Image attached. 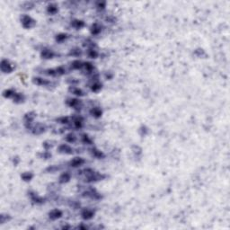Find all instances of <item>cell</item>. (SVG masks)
<instances>
[{
  "label": "cell",
  "mask_w": 230,
  "mask_h": 230,
  "mask_svg": "<svg viewBox=\"0 0 230 230\" xmlns=\"http://www.w3.org/2000/svg\"><path fill=\"white\" fill-rule=\"evenodd\" d=\"M84 172H85L84 173V174H85V181L86 183L99 182V181L104 180L106 177V175H104L103 174H100L98 172H95V171H94L93 169H90V168L85 169Z\"/></svg>",
  "instance_id": "1"
},
{
  "label": "cell",
  "mask_w": 230,
  "mask_h": 230,
  "mask_svg": "<svg viewBox=\"0 0 230 230\" xmlns=\"http://www.w3.org/2000/svg\"><path fill=\"white\" fill-rule=\"evenodd\" d=\"M20 21H21L22 26L24 29H32L36 24V21L32 16H30L28 14H22Z\"/></svg>",
  "instance_id": "2"
},
{
  "label": "cell",
  "mask_w": 230,
  "mask_h": 230,
  "mask_svg": "<svg viewBox=\"0 0 230 230\" xmlns=\"http://www.w3.org/2000/svg\"><path fill=\"white\" fill-rule=\"evenodd\" d=\"M0 69H1V71L5 74H10L13 72L14 70V66L11 64V62L8 60V59H2L1 60V64H0Z\"/></svg>",
  "instance_id": "3"
},
{
  "label": "cell",
  "mask_w": 230,
  "mask_h": 230,
  "mask_svg": "<svg viewBox=\"0 0 230 230\" xmlns=\"http://www.w3.org/2000/svg\"><path fill=\"white\" fill-rule=\"evenodd\" d=\"M66 104L68 106H69L70 108H73L75 110H80L83 106L82 101L77 98H69V99H67Z\"/></svg>",
  "instance_id": "4"
},
{
  "label": "cell",
  "mask_w": 230,
  "mask_h": 230,
  "mask_svg": "<svg viewBox=\"0 0 230 230\" xmlns=\"http://www.w3.org/2000/svg\"><path fill=\"white\" fill-rule=\"evenodd\" d=\"M35 119V113L34 112H31V113H28L24 115V125L27 129H32L33 128V122Z\"/></svg>",
  "instance_id": "5"
},
{
  "label": "cell",
  "mask_w": 230,
  "mask_h": 230,
  "mask_svg": "<svg viewBox=\"0 0 230 230\" xmlns=\"http://www.w3.org/2000/svg\"><path fill=\"white\" fill-rule=\"evenodd\" d=\"M55 56V52L48 48H44L40 52V57L44 59H51Z\"/></svg>",
  "instance_id": "6"
},
{
  "label": "cell",
  "mask_w": 230,
  "mask_h": 230,
  "mask_svg": "<svg viewBox=\"0 0 230 230\" xmlns=\"http://www.w3.org/2000/svg\"><path fill=\"white\" fill-rule=\"evenodd\" d=\"M94 214L95 212L91 209H84L81 212V217L83 218V219L85 220H89V219H92L94 217Z\"/></svg>",
  "instance_id": "7"
},
{
  "label": "cell",
  "mask_w": 230,
  "mask_h": 230,
  "mask_svg": "<svg viewBox=\"0 0 230 230\" xmlns=\"http://www.w3.org/2000/svg\"><path fill=\"white\" fill-rule=\"evenodd\" d=\"M85 163V159L82 158V157H75L73 159H71L69 163V166L73 167V168H77V167H80L81 165H83Z\"/></svg>",
  "instance_id": "8"
},
{
  "label": "cell",
  "mask_w": 230,
  "mask_h": 230,
  "mask_svg": "<svg viewBox=\"0 0 230 230\" xmlns=\"http://www.w3.org/2000/svg\"><path fill=\"white\" fill-rule=\"evenodd\" d=\"M63 213L60 209H54L52 210H50L49 212V218L51 219V220H57L59 219H60L62 217Z\"/></svg>",
  "instance_id": "9"
},
{
  "label": "cell",
  "mask_w": 230,
  "mask_h": 230,
  "mask_svg": "<svg viewBox=\"0 0 230 230\" xmlns=\"http://www.w3.org/2000/svg\"><path fill=\"white\" fill-rule=\"evenodd\" d=\"M102 30H103V26H102L100 24H98V23H94V24L91 25L90 33H91V34H93V35H98V34H101Z\"/></svg>",
  "instance_id": "10"
},
{
  "label": "cell",
  "mask_w": 230,
  "mask_h": 230,
  "mask_svg": "<svg viewBox=\"0 0 230 230\" xmlns=\"http://www.w3.org/2000/svg\"><path fill=\"white\" fill-rule=\"evenodd\" d=\"M59 152L61 154H66V155H72L73 149L69 144H61L59 147Z\"/></svg>",
  "instance_id": "11"
},
{
  "label": "cell",
  "mask_w": 230,
  "mask_h": 230,
  "mask_svg": "<svg viewBox=\"0 0 230 230\" xmlns=\"http://www.w3.org/2000/svg\"><path fill=\"white\" fill-rule=\"evenodd\" d=\"M59 12V5L55 3H50L47 5V13L50 15H54Z\"/></svg>",
  "instance_id": "12"
},
{
  "label": "cell",
  "mask_w": 230,
  "mask_h": 230,
  "mask_svg": "<svg viewBox=\"0 0 230 230\" xmlns=\"http://www.w3.org/2000/svg\"><path fill=\"white\" fill-rule=\"evenodd\" d=\"M70 179H71V174L69 172H64L60 174V176L59 178V183L61 184H64L69 183L70 181Z\"/></svg>",
  "instance_id": "13"
},
{
  "label": "cell",
  "mask_w": 230,
  "mask_h": 230,
  "mask_svg": "<svg viewBox=\"0 0 230 230\" xmlns=\"http://www.w3.org/2000/svg\"><path fill=\"white\" fill-rule=\"evenodd\" d=\"M69 91L72 94H74V95H76V96H78V97H82V96L85 95L84 91H83L82 89H80L79 87L75 86V85H71V86L69 87Z\"/></svg>",
  "instance_id": "14"
},
{
  "label": "cell",
  "mask_w": 230,
  "mask_h": 230,
  "mask_svg": "<svg viewBox=\"0 0 230 230\" xmlns=\"http://www.w3.org/2000/svg\"><path fill=\"white\" fill-rule=\"evenodd\" d=\"M46 128L43 124L41 123H37L36 125H34L33 128H32V130H33V133L35 134V135H40L41 133H43L45 131Z\"/></svg>",
  "instance_id": "15"
},
{
  "label": "cell",
  "mask_w": 230,
  "mask_h": 230,
  "mask_svg": "<svg viewBox=\"0 0 230 230\" xmlns=\"http://www.w3.org/2000/svg\"><path fill=\"white\" fill-rule=\"evenodd\" d=\"M33 82H34V84H35L37 85H40V86H47L50 84V82L49 80L41 78V77H34Z\"/></svg>",
  "instance_id": "16"
},
{
  "label": "cell",
  "mask_w": 230,
  "mask_h": 230,
  "mask_svg": "<svg viewBox=\"0 0 230 230\" xmlns=\"http://www.w3.org/2000/svg\"><path fill=\"white\" fill-rule=\"evenodd\" d=\"M90 153H91V155H92L94 157H95V158H97V159H103V158L105 157V155L103 153L101 150L97 149L96 148H92V149H90Z\"/></svg>",
  "instance_id": "17"
},
{
  "label": "cell",
  "mask_w": 230,
  "mask_h": 230,
  "mask_svg": "<svg viewBox=\"0 0 230 230\" xmlns=\"http://www.w3.org/2000/svg\"><path fill=\"white\" fill-rule=\"evenodd\" d=\"M73 126H74V128L75 129H82L83 128V125H84V120H83V118L82 117H80V116H77L76 118H74V120H73Z\"/></svg>",
  "instance_id": "18"
},
{
  "label": "cell",
  "mask_w": 230,
  "mask_h": 230,
  "mask_svg": "<svg viewBox=\"0 0 230 230\" xmlns=\"http://www.w3.org/2000/svg\"><path fill=\"white\" fill-rule=\"evenodd\" d=\"M90 114L92 115L94 118L98 119V118L102 117V115H103V111H102V109H101L100 107H93V108L90 110Z\"/></svg>",
  "instance_id": "19"
},
{
  "label": "cell",
  "mask_w": 230,
  "mask_h": 230,
  "mask_svg": "<svg viewBox=\"0 0 230 230\" xmlns=\"http://www.w3.org/2000/svg\"><path fill=\"white\" fill-rule=\"evenodd\" d=\"M14 103L15 104H22L24 102L25 100V96L24 95V94H21V93H15L14 97L12 98Z\"/></svg>",
  "instance_id": "20"
},
{
  "label": "cell",
  "mask_w": 230,
  "mask_h": 230,
  "mask_svg": "<svg viewBox=\"0 0 230 230\" xmlns=\"http://www.w3.org/2000/svg\"><path fill=\"white\" fill-rule=\"evenodd\" d=\"M71 26L74 27L75 29L79 30L81 28H83L85 26V22L83 20H79V19H75L71 22Z\"/></svg>",
  "instance_id": "21"
},
{
  "label": "cell",
  "mask_w": 230,
  "mask_h": 230,
  "mask_svg": "<svg viewBox=\"0 0 230 230\" xmlns=\"http://www.w3.org/2000/svg\"><path fill=\"white\" fill-rule=\"evenodd\" d=\"M30 196H31V199L34 202L37 203V204H41L44 202V199L42 197H40L39 195H37V193L35 192H30Z\"/></svg>",
  "instance_id": "22"
},
{
  "label": "cell",
  "mask_w": 230,
  "mask_h": 230,
  "mask_svg": "<svg viewBox=\"0 0 230 230\" xmlns=\"http://www.w3.org/2000/svg\"><path fill=\"white\" fill-rule=\"evenodd\" d=\"M71 69H76V70H78V69H82L83 67H84V62H82L81 60L79 59H76V60H73L71 62Z\"/></svg>",
  "instance_id": "23"
},
{
  "label": "cell",
  "mask_w": 230,
  "mask_h": 230,
  "mask_svg": "<svg viewBox=\"0 0 230 230\" xmlns=\"http://www.w3.org/2000/svg\"><path fill=\"white\" fill-rule=\"evenodd\" d=\"M102 87H103V85H102L100 82H98V81L94 82V83L91 85V86H90L91 91L94 92V93H98V92L102 89Z\"/></svg>",
  "instance_id": "24"
},
{
  "label": "cell",
  "mask_w": 230,
  "mask_h": 230,
  "mask_svg": "<svg viewBox=\"0 0 230 230\" xmlns=\"http://www.w3.org/2000/svg\"><path fill=\"white\" fill-rule=\"evenodd\" d=\"M87 56L90 59H96L99 56V53L95 49H94V47H91L87 50Z\"/></svg>",
  "instance_id": "25"
},
{
  "label": "cell",
  "mask_w": 230,
  "mask_h": 230,
  "mask_svg": "<svg viewBox=\"0 0 230 230\" xmlns=\"http://www.w3.org/2000/svg\"><path fill=\"white\" fill-rule=\"evenodd\" d=\"M34 175L32 172H25V173H23L21 174V178L24 182H30L34 178Z\"/></svg>",
  "instance_id": "26"
},
{
  "label": "cell",
  "mask_w": 230,
  "mask_h": 230,
  "mask_svg": "<svg viewBox=\"0 0 230 230\" xmlns=\"http://www.w3.org/2000/svg\"><path fill=\"white\" fill-rule=\"evenodd\" d=\"M65 140H66L68 143H70V144H71V143H75V142L77 141V137H76V135H75L74 133L70 132V133H69V134L66 135Z\"/></svg>",
  "instance_id": "27"
},
{
  "label": "cell",
  "mask_w": 230,
  "mask_h": 230,
  "mask_svg": "<svg viewBox=\"0 0 230 230\" xmlns=\"http://www.w3.org/2000/svg\"><path fill=\"white\" fill-rule=\"evenodd\" d=\"M15 93L16 92L14 89H6L3 92V96L5 98H13Z\"/></svg>",
  "instance_id": "28"
},
{
  "label": "cell",
  "mask_w": 230,
  "mask_h": 230,
  "mask_svg": "<svg viewBox=\"0 0 230 230\" xmlns=\"http://www.w3.org/2000/svg\"><path fill=\"white\" fill-rule=\"evenodd\" d=\"M68 38H69V34H64V33H62V34H57L55 40H56V41H57V42L61 43V42L65 41V40H66Z\"/></svg>",
  "instance_id": "29"
},
{
  "label": "cell",
  "mask_w": 230,
  "mask_h": 230,
  "mask_svg": "<svg viewBox=\"0 0 230 230\" xmlns=\"http://www.w3.org/2000/svg\"><path fill=\"white\" fill-rule=\"evenodd\" d=\"M81 140H82V142L84 143V144H86V145H92V143H93V140L90 139V137L87 135V134H85V133H84V134H82L81 135Z\"/></svg>",
  "instance_id": "30"
},
{
  "label": "cell",
  "mask_w": 230,
  "mask_h": 230,
  "mask_svg": "<svg viewBox=\"0 0 230 230\" xmlns=\"http://www.w3.org/2000/svg\"><path fill=\"white\" fill-rule=\"evenodd\" d=\"M83 69L87 72V73H92L94 70V65L90 62H84V67Z\"/></svg>",
  "instance_id": "31"
},
{
  "label": "cell",
  "mask_w": 230,
  "mask_h": 230,
  "mask_svg": "<svg viewBox=\"0 0 230 230\" xmlns=\"http://www.w3.org/2000/svg\"><path fill=\"white\" fill-rule=\"evenodd\" d=\"M81 54H82V50L79 48H75V49L71 50L69 52V55H71L73 57H79Z\"/></svg>",
  "instance_id": "32"
},
{
  "label": "cell",
  "mask_w": 230,
  "mask_h": 230,
  "mask_svg": "<svg viewBox=\"0 0 230 230\" xmlns=\"http://www.w3.org/2000/svg\"><path fill=\"white\" fill-rule=\"evenodd\" d=\"M106 7V2L105 1H98L96 2V8L98 10H104Z\"/></svg>",
  "instance_id": "33"
},
{
  "label": "cell",
  "mask_w": 230,
  "mask_h": 230,
  "mask_svg": "<svg viewBox=\"0 0 230 230\" xmlns=\"http://www.w3.org/2000/svg\"><path fill=\"white\" fill-rule=\"evenodd\" d=\"M57 121H59L61 124H67L69 122V117H60L57 120Z\"/></svg>",
  "instance_id": "34"
},
{
  "label": "cell",
  "mask_w": 230,
  "mask_h": 230,
  "mask_svg": "<svg viewBox=\"0 0 230 230\" xmlns=\"http://www.w3.org/2000/svg\"><path fill=\"white\" fill-rule=\"evenodd\" d=\"M57 170H59V167L56 166V165H51L50 167H48L46 169V172H49V173H55Z\"/></svg>",
  "instance_id": "35"
},
{
  "label": "cell",
  "mask_w": 230,
  "mask_h": 230,
  "mask_svg": "<svg viewBox=\"0 0 230 230\" xmlns=\"http://www.w3.org/2000/svg\"><path fill=\"white\" fill-rule=\"evenodd\" d=\"M9 219H10V218H9L8 215H1V216H0V223H1V224H4V223H5V221H7Z\"/></svg>",
  "instance_id": "36"
},
{
  "label": "cell",
  "mask_w": 230,
  "mask_h": 230,
  "mask_svg": "<svg viewBox=\"0 0 230 230\" xmlns=\"http://www.w3.org/2000/svg\"><path fill=\"white\" fill-rule=\"evenodd\" d=\"M44 159H48V158H50V157H51V155L49 153L48 151H45V152H43L42 153V155H41Z\"/></svg>",
  "instance_id": "37"
}]
</instances>
